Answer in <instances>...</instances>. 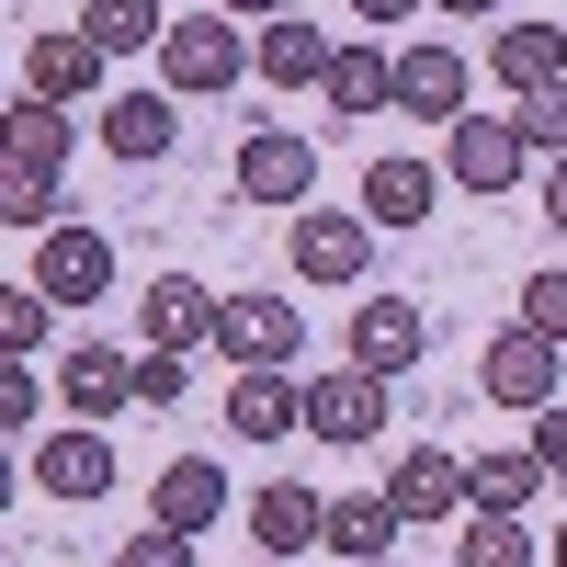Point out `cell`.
Returning a JSON list of instances; mask_svg holds the SVG:
<instances>
[{
	"instance_id": "cell-30",
	"label": "cell",
	"mask_w": 567,
	"mask_h": 567,
	"mask_svg": "<svg viewBox=\"0 0 567 567\" xmlns=\"http://www.w3.org/2000/svg\"><path fill=\"white\" fill-rule=\"evenodd\" d=\"M45 307H58L45 284H0V352H12V363H34V341H45Z\"/></svg>"
},
{
	"instance_id": "cell-13",
	"label": "cell",
	"mask_w": 567,
	"mask_h": 567,
	"mask_svg": "<svg viewBox=\"0 0 567 567\" xmlns=\"http://www.w3.org/2000/svg\"><path fill=\"white\" fill-rule=\"evenodd\" d=\"M23 477H45V499H103L125 465H114V443L91 432V420H69V432H45V443H34V465H23Z\"/></svg>"
},
{
	"instance_id": "cell-3",
	"label": "cell",
	"mask_w": 567,
	"mask_h": 567,
	"mask_svg": "<svg viewBox=\"0 0 567 567\" xmlns=\"http://www.w3.org/2000/svg\"><path fill=\"white\" fill-rule=\"evenodd\" d=\"M216 352H227V374H296V352H307V307H296V296H227Z\"/></svg>"
},
{
	"instance_id": "cell-5",
	"label": "cell",
	"mask_w": 567,
	"mask_h": 567,
	"mask_svg": "<svg viewBox=\"0 0 567 567\" xmlns=\"http://www.w3.org/2000/svg\"><path fill=\"white\" fill-rule=\"evenodd\" d=\"M386 499H398L409 534H420V523H454V511H477V488H465V454H454V443H409V454L386 465Z\"/></svg>"
},
{
	"instance_id": "cell-18",
	"label": "cell",
	"mask_w": 567,
	"mask_h": 567,
	"mask_svg": "<svg viewBox=\"0 0 567 567\" xmlns=\"http://www.w3.org/2000/svg\"><path fill=\"white\" fill-rule=\"evenodd\" d=\"M488 80L511 91V103L556 91V80H567V23H499V34H488Z\"/></svg>"
},
{
	"instance_id": "cell-11",
	"label": "cell",
	"mask_w": 567,
	"mask_h": 567,
	"mask_svg": "<svg viewBox=\"0 0 567 567\" xmlns=\"http://www.w3.org/2000/svg\"><path fill=\"white\" fill-rule=\"evenodd\" d=\"M318 534H329V499H318L307 477H261V488H250V545H261V567H296Z\"/></svg>"
},
{
	"instance_id": "cell-1",
	"label": "cell",
	"mask_w": 567,
	"mask_h": 567,
	"mask_svg": "<svg viewBox=\"0 0 567 567\" xmlns=\"http://www.w3.org/2000/svg\"><path fill=\"white\" fill-rule=\"evenodd\" d=\"M250 58H261V45L227 23V12H194V23H171V45H159V91H171V103L239 91V80H250Z\"/></svg>"
},
{
	"instance_id": "cell-33",
	"label": "cell",
	"mask_w": 567,
	"mask_h": 567,
	"mask_svg": "<svg viewBox=\"0 0 567 567\" xmlns=\"http://www.w3.org/2000/svg\"><path fill=\"white\" fill-rule=\"evenodd\" d=\"M34 420H45V374H34V363H0V432L23 443Z\"/></svg>"
},
{
	"instance_id": "cell-17",
	"label": "cell",
	"mask_w": 567,
	"mask_h": 567,
	"mask_svg": "<svg viewBox=\"0 0 567 567\" xmlns=\"http://www.w3.org/2000/svg\"><path fill=\"white\" fill-rule=\"evenodd\" d=\"M58 398H69V420H125L136 409V352H103V341H80L69 363H58Z\"/></svg>"
},
{
	"instance_id": "cell-9",
	"label": "cell",
	"mask_w": 567,
	"mask_h": 567,
	"mask_svg": "<svg viewBox=\"0 0 567 567\" xmlns=\"http://www.w3.org/2000/svg\"><path fill=\"white\" fill-rule=\"evenodd\" d=\"M136 318H148V352H216V329H227V296L194 272H159L148 296H136Z\"/></svg>"
},
{
	"instance_id": "cell-39",
	"label": "cell",
	"mask_w": 567,
	"mask_h": 567,
	"mask_svg": "<svg viewBox=\"0 0 567 567\" xmlns=\"http://www.w3.org/2000/svg\"><path fill=\"white\" fill-rule=\"evenodd\" d=\"M545 216L567 227V159H545Z\"/></svg>"
},
{
	"instance_id": "cell-24",
	"label": "cell",
	"mask_w": 567,
	"mask_h": 567,
	"mask_svg": "<svg viewBox=\"0 0 567 567\" xmlns=\"http://www.w3.org/2000/svg\"><path fill=\"white\" fill-rule=\"evenodd\" d=\"M329 58H341V45H329L318 23H261V58H250V69H261L272 91H318Z\"/></svg>"
},
{
	"instance_id": "cell-6",
	"label": "cell",
	"mask_w": 567,
	"mask_h": 567,
	"mask_svg": "<svg viewBox=\"0 0 567 567\" xmlns=\"http://www.w3.org/2000/svg\"><path fill=\"white\" fill-rule=\"evenodd\" d=\"M239 205H318V148L296 125H250L239 136Z\"/></svg>"
},
{
	"instance_id": "cell-22",
	"label": "cell",
	"mask_w": 567,
	"mask_h": 567,
	"mask_svg": "<svg viewBox=\"0 0 567 567\" xmlns=\"http://www.w3.org/2000/svg\"><path fill=\"white\" fill-rule=\"evenodd\" d=\"M318 103H329V125L398 114V45H341V58H329V80H318Z\"/></svg>"
},
{
	"instance_id": "cell-15",
	"label": "cell",
	"mask_w": 567,
	"mask_h": 567,
	"mask_svg": "<svg viewBox=\"0 0 567 567\" xmlns=\"http://www.w3.org/2000/svg\"><path fill=\"white\" fill-rule=\"evenodd\" d=\"M465 91H477V69H465L454 45H398V114H420V125H465Z\"/></svg>"
},
{
	"instance_id": "cell-23",
	"label": "cell",
	"mask_w": 567,
	"mask_h": 567,
	"mask_svg": "<svg viewBox=\"0 0 567 567\" xmlns=\"http://www.w3.org/2000/svg\"><path fill=\"white\" fill-rule=\"evenodd\" d=\"M432 194H443L432 159H374V171H363V216H374V227H420Z\"/></svg>"
},
{
	"instance_id": "cell-26",
	"label": "cell",
	"mask_w": 567,
	"mask_h": 567,
	"mask_svg": "<svg viewBox=\"0 0 567 567\" xmlns=\"http://www.w3.org/2000/svg\"><path fill=\"white\" fill-rule=\"evenodd\" d=\"M465 488H477V511H511V523H523V511L545 499V454H534V443L477 454V465H465Z\"/></svg>"
},
{
	"instance_id": "cell-40",
	"label": "cell",
	"mask_w": 567,
	"mask_h": 567,
	"mask_svg": "<svg viewBox=\"0 0 567 567\" xmlns=\"http://www.w3.org/2000/svg\"><path fill=\"white\" fill-rule=\"evenodd\" d=\"M432 12H454V23H488V12H499V0H432Z\"/></svg>"
},
{
	"instance_id": "cell-34",
	"label": "cell",
	"mask_w": 567,
	"mask_h": 567,
	"mask_svg": "<svg viewBox=\"0 0 567 567\" xmlns=\"http://www.w3.org/2000/svg\"><path fill=\"white\" fill-rule=\"evenodd\" d=\"M523 329L567 341V272H523Z\"/></svg>"
},
{
	"instance_id": "cell-20",
	"label": "cell",
	"mask_w": 567,
	"mask_h": 567,
	"mask_svg": "<svg viewBox=\"0 0 567 567\" xmlns=\"http://www.w3.org/2000/svg\"><path fill=\"white\" fill-rule=\"evenodd\" d=\"M398 534H409V523H398V499H386V488H341V499H329V534H318V545L341 556V567H386V556H398Z\"/></svg>"
},
{
	"instance_id": "cell-35",
	"label": "cell",
	"mask_w": 567,
	"mask_h": 567,
	"mask_svg": "<svg viewBox=\"0 0 567 567\" xmlns=\"http://www.w3.org/2000/svg\"><path fill=\"white\" fill-rule=\"evenodd\" d=\"M114 567H194V545L148 523V534H125V545H114Z\"/></svg>"
},
{
	"instance_id": "cell-7",
	"label": "cell",
	"mask_w": 567,
	"mask_h": 567,
	"mask_svg": "<svg viewBox=\"0 0 567 567\" xmlns=\"http://www.w3.org/2000/svg\"><path fill=\"white\" fill-rule=\"evenodd\" d=\"M23 284H45L58 307H103L114 296V239H103V227H45Z\"/></svg>"
},
{
	"instance_id": "cell-19",
	"label": "cell",
	"mask_w": 567,
	"mask_h": 567,
	"mask_svg": "<svg viewBox=\"0 0 567 567\" xmlns=\"http://www.w3.org/2000/svg\"><path fill=\"white\" fill-rule=\"evenodd\" d=\"M148 523H159V534H182V545H194V534H216V523H227V477H216L205 454L159 465V488H148Z\"/></svg>"
},
{
	"instance_id": "cell-10",
	"label": "cell",
	"mask_w": 567,
	"mask_h": 567,
	"mask_svg": "<svg viewBox=\"0 0 567 567\" xmlns=\"http://www.w3.org/2000/svg\"><path fill=\"white\" fill-rule=\"evenodd\" d=\"M307 432L318 443H374V432H386V374H363V363H329L318 374V386H307Z\"/></svg>"
},
{
	"instance_id": "cell-31",
	"label": "cell",
	"mask_w": 567,
	"mask_h": 567,
	"mask_svg": "<svg viewBox=\"0 0 567 567\" xmlns=\"http://www.w3.org/2000/svg\"><path fill=\"white\" fill-rule=\"evenodd\" d=\"M511 125H523V148H534V159H567V80L534 91V103H511Z\"/></svg>"
},
{
	"instance_id": "cell-32",
	"label": "cell",
	"mask_w": 567,
	"mask_h": 567,
	"mask_svg": "<svg viewBox=\"0 0 567 567\" xmlns=\"http://www.w3.org/2000/svg\"><path fill=\"white\" fill-rule=\"evenodd\" d=\"M194 398V352H136V409H182Z\"/></svg>"
},
{
	"instance_id": "cell-36",
	"label": "cell",
	"mask_w": 567,
	"mask_h": 567,
	"mask_svg": "<svg viewBox=\"0 0 567 567\" xmlns=\"http://www.w3.org/2000/svg\"><path fill=\"white\" fill-rule=\"evenodd\" d=\"M534 454H545V477H567V398L534 409Z\"/></svg>"
},
{
	"instance_id": "cell-37",
	"label": "cell",
	"mask_w": 567,
	"mask_h": 567,
	"mask_svg": "<svg viewBox=\"0 0 567 567\" xmlns=\"http://www.w3.org/2000/svg\"><path fill=\"white\" fill-rule=\"evenodd\" d=\"M409 12H432V0H352V23H409Z\"/></svg>"
},
{
	"instance_id": "cell-27",
	"label": "cell",
	"mask_w": 567,
	"mask_h": 567,
	"mask_svg": "<svg viewBox=\"0 0 567 567\" xmlns=\"http://www.w3.org/2000/svg\"><path fill=\"white\" fill-rule=\"evenodd\" d=\"M12 171H69V103H45V91H23L12 103Z\"/></svg>"
},
{
	"instance_id": "cell-2",
	"label": "cell",
	"mask_w": 567,
	"mask_h": 567,
	"mask_svg": "<svg viewBox=\"0 0 567 567\" xmlns=\"http://www.w3.org/2000/svg\"><path fill=\"white\" fill-rule=\"evenodd\" d=\"M284 261H296V284H363V261H374V216H363V205H296Z\"/></svg>"
},
{
	"instance_id": "cell-38",
	"label": "cell",
	"mask_w": 567,
	"mask_h": 567,
	"mask_svg": "<svg viewBox=\"0 0 567 567\" xmlns=\"http://www.w3.org/2000/svg\"><path fill=\"white\" fill-rule=\"evenodd\" d=\"M227 23H284V0H216Z\"/></svg>"
},
{
	"instance_id": "cell-21",
	"label": "cell",
	"mask_w": 567,
	"mask_h": 567,
	"mask_svg": "<svg viewBox=\"0 0 567 567\" xmlns=\"http://www.w3.org/2000/svg\"><path fill=\"white\" fill-rule=\"evenodd\" d=\"M227 432L239 443H296L307 432V386L296 374H227Z\"/></svg>"
},
{
	"instance_id": "cell-14",
	"label": "cell",
	"mask_w": 567,
	"mask_h": 567,
	"mask_svg": "<svg viewBox=\"0 0 567 567\" xmlns=\"http://www.w3.org/2000/svg\"><path fill=\"white\" fill-rule=\"evenodd\" d=\"M103 45H91L80 23H45L34 45H23V91H45V103H91V91H103Z\"/></svg>"
},
{
	"instance_id": "cell-41",
	"label": "cell",
	"mask_w": 567,
	"mask_h": 567,
	"mask_svg": "<svg viewBox=\"0 0 567 567\" xmlns=\"http://www.w3.org/2000/svg\"><path fill=\"white\" fill-rule=\"evenodd\" d=\"M556 567H567V523H556Z\"/></svg>"
},
{
	"instance_id": "cell-8",
	"label": "cell",
	"mask_w": 567,
	"mask_h": 567,
	"mask_svg": "<svg viewBox=\"0 0 567 567\" xmlns=\"http://www.w3.org/2000/svg\"><path fill=\"white\" fill-rule=\"evenodd\" d=\"M523 125L511 114H465V125H443V182H465V194H511L523 182Z\"/></svg>"
},
{
	"instance_id": "cell-16",
	"label": "cell",
	"mask_w": 567,
	"mask_h": 567,
	"mask_svg": "<svg viewBox=\"0 0 567 567\" xmlns=\"http://www.w3.org/2000/svg\"><path fill=\"white\" fill-rule=\"evenodd\" d=\"M103 148L125 171H159L182 148V103H171V91H114V103H103Z\"/></svg>"
},
{
	"instance_id": "cell-25",
	"label": "cell",
	"mask_w": 567,
	"mask_h": 567,
	"mask_svg": "<svg viewBox=\"0 0 567 567\" xmlns=\"http://www.w3.org/2000/svg\"><path fill=\"white\" fill-rule=\"evenodd\" d=\"M91 45H103V58H136V45H171V12H159V0H80V12H69Z\"/></svg>"
},
{
	"instance_id": "cell-28",
	"label": "cell",
	"mask_w": 567,
	"mask_h": 567,
	"mask_svg": "<svg viewBox=\"0 0 567 567\" xmlns=\"http://www.w3.org/2000/svg\"><path fill=\"white\" fill-rule=\"evenodd\" d=\"M454 567H534V534L511 523V511H465V545H454Z\"/></svg>"
},
{
	"instance_id": "cell-4",
	"label": "cell",
	"mask_w": 567,
	"mask_h": 567,
	"mask_svg": "<svg viewBox=\"0 0 567 567\" xmlns=\"http://www.w3.org/2000/svg\"><path fill=\"white\" fill-rule=\"evenodd\" d=\"M556 352H567V341H545V329L511 318L499 341L477 352V398H488V409H556Z\"/></svg>"
},
{
	"instance_id": "cell-29",
	"label": "cell",
	"mask_w": 567,
	"mask_h": 567,
	"mask_svg": "<svg viewBox=\"0 0 567 567\" xmlns=\"http://www.w3.org/2000/svg\"><path fill=\"white\" fill-rule=\"evenodd\" d=\"M0 227H23V239H45V227H58V182H45V171H12V159H0Z\"/></svg>"
},
{
	"instance_id": "cell-12",
	"label": "cell",
	"mask_w": 567,
	"mask_h": 567,
	"mask_svg": "<svg viewBox=\"0 0 567 567\" xmlns=\"http://www.w3.org/2000/svg\"><path fill=\"white\" fill-rule=\"evenodd\" d=\"M420 352H432V318H420L409 296H363V307H352V363H363V374H386V386H398V374H420Z\"/></svg>"
}]
</instances>
